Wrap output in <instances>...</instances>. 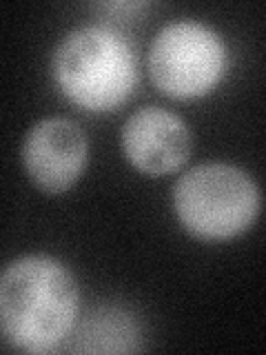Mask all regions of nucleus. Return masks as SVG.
Masks as SVG:
<instances>
[{
    "instance_id": "obj_1",
    "label": "nucleus",
    "mask_w": 266,
    "mask_h": 355,
    "mask_svg": "<svg viewBox=\"0 0 266 355\" xmlns=\"http://www.w3.org/2000/svg\"><path fill=\"white\" fill-rule=\"evenodd\" d=\"M73 273L51 255H25L0 277V324L5 340L25 353H51L69 338L78 315Z\"/></svg>"
},
{
    "instance_id": "obj_2",
    "label": "nucleus",
    "mask_w": 266,
    "mask_h": 355,
    "mask_svg": "<svg viewBox=\"0 0 266 355\" xmlns=\"http://www.w3.org/2000/svg\"><path fill=\"white\" fill-rule=\"evenodd\" d=\"M53 78L80 109L114 111L136 89L138 69L131 44L109 27L69 31L53 51Z\"/></svg>"
},
{
    "instance_id": "obj_3",
    "label": "nucleus",
    "mask_w": 266,
    "mask_h": 355,
    "mask_svg": "<svg viewBox=\"0 0 266 355\" xmlns=\"http://www.w3.org/2000/svg\"><path fill=\"white\" fill-rule=\"evenodd\" d=\"M262 196L253 178L227 162L188 169L173 187V211L193 238L227 242L247 233L260 216Z\"/></svg>"
},
{
    "instance_id": "obj_4",
    "label": "nucleus",
    "mask_w": 266,
    "mask_h": 355,
    "mask_svg": "<svg viewBox=\"0 0 266 355\" xmlns=\"http://www.w3.org/2000/svg\"><path fill=\"white\" fill-rule=\"evenodd\" d=\"M220 33L202 22L177 20L158 31L149 49V73L162 94L191 100L211 94L227 71Z\"/></svg>"
},
{
    "instance_id": "obj_5",
    "label": "nucleus",
    "mask_w": 266,
    "mask_h": 355,
    "mask_svg": "<svg viewBox=\"0 0 266 355\" xmlns=\"http://www.w3.org/2000/svg\"><path fill=\"white\" fill-rule=\"evenodd\" d=\"M89 160V140L69 118H44L22 140V164L40 191H69Z\"/></svg>"
},
{
    "instance_id": "obj_6",
    "label": "nucleus",
    "mask_w": 266,
    "mask_h": 355,
    "mask_svg": "<svg viewBox=\"0 0 266 355\" xmlns=\"http://www.w3.org/2000/svg\"><path fill=\"white\" fill-rule=\"evenodd\" d=\"M122 153L147 175H169L188 160L191 133L184 120L160 107H142L122 127Z\"/></svg>"
},
{
    "instance_id": "obj_7",
    "label": "nucleus",
    "mask_w": 266,
    "mask_h": 355,
    "mask_svg": "<svg viewBox=\"0 0 266 355\" xmlns=\"http://www.w3.org/2000/svg\"><path fill=\"white\" fill-rule=\"evenodd\" d=\"M140 333L125 311L96 309L78 329L73 351L78 353H129L140 349Z\"/></svg>"
}]
</instances>
